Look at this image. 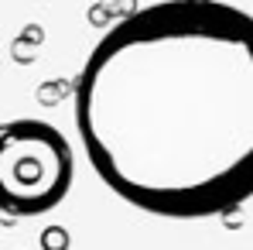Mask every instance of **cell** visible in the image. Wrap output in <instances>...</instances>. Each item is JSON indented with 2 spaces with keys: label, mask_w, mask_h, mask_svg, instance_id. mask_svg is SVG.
<instances>
[{
  "label": "cell",
  "mask_w": 253,
  "mask_h": 250,
  "mask_svg": "<svg viewBox=\"0 0 253 250\" xmlns=\"http://www.w3.org/2000/svg\"><path fill=\"white\" fill-rule=\"evenodd\" d=\"M76 130L124 202L206 219L253 199V14L165 0L117 21L76 79Z\"/></svg>",
  "instance_id": "obj_1"
},
{
  "label": "cell",
  "mask_w": 253,
  "mask_h": 250,
  "mask_svg": "<svg viewBox=\"0 0 253 250\" xmlns=\"http://www.w3.org/2000/svg\"><path fill=\"white\" fill-rule=\"evenodd\" d=\"M76 175L69 137L44 120H10L0 130V209L3 216H42L58 206Z\"/></svg>",
  "instance_id": "obj_2"
}]
</instances>
